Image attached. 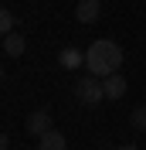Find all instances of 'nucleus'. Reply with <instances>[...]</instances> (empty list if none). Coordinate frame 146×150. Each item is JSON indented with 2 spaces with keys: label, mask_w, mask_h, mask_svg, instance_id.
<instances>
[{
  "label": "nucleus",
  "mask_w": 146,
  "mask_h": 150,
  "mask_svg": "<svg viewBox=\"0 0 146 150\" xmlns=\"http://www.w3.org/2000/svg\"><path fill=\"white\" fill-rule=\"evenodd\" d=\"M119 65H122V48H119L116 41H109V38L92 41V48L85 51V68H88V75H95V79L116 75Z\"/></svg>",
  "instance_id": "f257e3e1"
},
{
  "label": "nucleus",
  "mask_w": 146,
  "mask_h": 150,
  "mask_svg": "<svg viewBox=\"0 0 146 150\" xmlns=\"http://www.w3.org/2000/svg\"><path fill=\"white\" fill-rule=\"evenodd\" d=\"M75 99H78L82 106H99L102 99H105L102 79H95V75H85V79H78V82H75Z\"/></svg>",
  "instance_id": "f03ea898"
},
{
  "label": "nucleus",
  "mask_w": 146,
  "mask_h": 150,
  "mask_svg": "<svg viewBox=\"0 0 146 150\" xmlns=\"http://www.w3.org/2000/svg\"><path fill=\"white\" fill-rule=\"evenodd\" d=\"M24 126H27V133H31V137H44L48 130H55V126H51V112H48V109H37V112H31Z\"/></svg>",
  "instance_id": "7ed1b4c3"
},
{
  "label": "nucleus",
  "mask_w": 146,
  "mask_h": 150,
  "mask_svg": "<svg viewBox=\"0 0 146 150\" xmlns=\"http://www.w3.org/2000/svg\"><path fill=\"white\" fill-rule=\"evenodd\" d=\"M99 14H102V4H99V0H78V4H75V17L82 21V24H95Z\"/></svg>",
  "instance_id": "20e7f679"
},
{
  "label": "nucleus",
  "mask_w": 146,
  "mask_h": 150,
  "mask_svg": "<svg viewBox=\"0 0 146 150\" xmlns=\"http://www.w3.org/2000/svg\"><path fill=\"white\" fill-rule=\"evenodd\" d=\"M37 150H68V140L61 130H48L44 137H37Z\"/></svg>",
  "instance_id": "39448f33"
},
{
  "label": "nucleus",
  "mask_w": 146,
  "mask_h": 150,
  "mask_svg": "<svg viewBox=\"0 0 146 150\" xmlns=\"http://www.w3.org/2000/svg\"><path fill=\"white\" fill-rule=\"evenodd\" d=\"M58 62H61L65 72H72V68H82L85 65V51H78V48H61V55H58Z\"/></svg>",
  "instance_id": "423d86ee"
},
{
  "label": "nucleus",
  "mask_w": 146,
  "mask_h": 150,
  "mask_svg": "<svg viewBox=\"0 0 146 150\" xmlns=\"http://www.w3.org/2000/svg\"><path fill=\"white\" fill-rule=\"evenodd\" d=\"M102 89H105V99H122L126 96V79L122 75H109V79H102Z\"/></svg>",
  "instance_id": "0eeeda50"
},
{
  "label": "nucleus",
  "mask_w": 146,
  "mask_h": 150,
  "mask_svg": "<svg viewBox=\"0 0 146 150\" xmlns=\"http://www.w3.org/2000/svg\"><path fill=\"white\" fill-rule=\"evenodd\" d=\"M4 51H7L10 58L24 55V38H20V34H7V38H4Z\"/></svg>",
  "instance_id": "6e6552de"
},
{
  "label": "nucleus",
  "mask_w": 146,
  "mask_h": 150,
  "mask_svg": "<svg viewBox=\"0 0 146 150\" xmlns=\"http://www.w3.org/2000/svg\"><path fill=\"white\" fill-rule=\"evenodd\" d=\"M0 34H14V14L7 7H0Z\"/></svg>",
  "instance_id": "1a4fd4ad"
},
{
  "label": "nucleus",
  "mask_w": 146,
  "mask_h": 150,
  "mask_svg": "<svg viewBox=\"0 0 146 150\" xmlns=\"http://www.w3.org/2000/svg\"><path fill=\"white\" fill-rule=\"evenodd\" d=\"M129 120H133V126H136V130H146V106L133 109V116H129Z\"/></svg>",
  "instance_id": "9d476101"
},
{
  "label": "nucleus",
  "mask_w": 146,
  "mask_h": 150,
  "mask_svg": "<svg viewBox=\"0 0 146 150\" xmlns=\"http://www.w3.org/2000/svg\"><path fill=\"white\" fill-rule=\"evenodd\" d=\"M10 147V137H7V133H0V150H7Z\"/></svg>",
  "instance_id": "9b49d317"
},
{
  "label": "nucleus",
  "mask_w": 146,
  "mask_h": 150,
  "mask_svg": "<svg viewBox=\"0 0 146 150\" xmlns=\"http://www.w3.org/2000/svg\"><path fill=\"white\" fill-rule=\"evenodd\" d=\"M119 150H139V147H136V143H122Z\"/></svg>",
  "instance_id": "f8f14e48"
}]
</instances>
